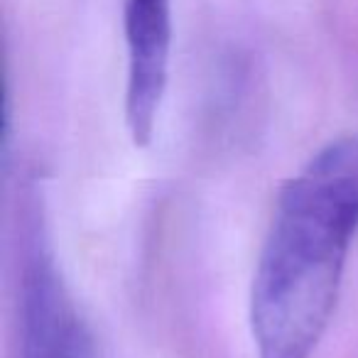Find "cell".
<instances>
[{
  "label": "cell",
  "mask_w": 358,
  "mask_h": 358,
  "mask_svg": "<svg viewBox=\"0 0 358 358\" xmlns=\"http://www.w3.org/2000/svg\"><path fill=\"white\" fill-rule=\"evenodd\" d=\"M358 234V133L327 143L275 199L250 285L258 358H312Z\"/></svg>",
  "instance_id": "1"
},
{
  "label": "cell",
  "mask_w": 358,
  "mask_h": 358,
  "mask_svg": "<svg viewBox=\"0 0 358 358\" xmlns=\"http://www.w3.org/2000/svg\"><path fill=\"white\" fill-rule=\"evenodd\" d=\"M128 55L125 125L135 148L152 143L172 55V0H123Z\"/></svg>",
  "instance_id": "2"
},
{
  "label": "cell",
  "mask_w": 358,
  "mask_h": 358,
  "mask_svg": "<svg viewBox=\"0 0 358 358\" xmlns=\"http://www.w3.org/2000/svg\"><path fill=\"white\" fill-rule=\"evenodd\" d=\"M22 358H99L96 343L66 289L55 255L37 241L22 270Z\"/></svg>",
  "instance_id": "3"
}]
</instances>
